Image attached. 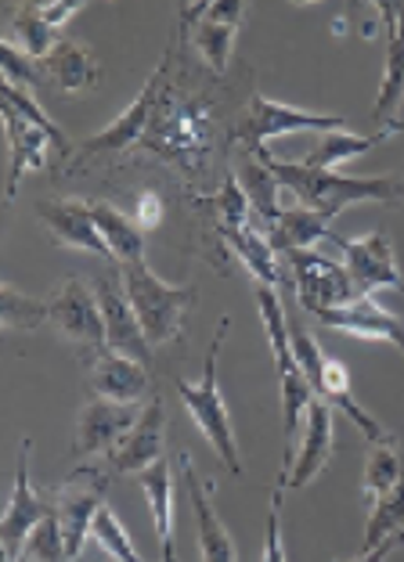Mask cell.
Returning <instances> with one entry per match:
<instances>
[{"mask_svg":"<svg viewBox=\"0 0 404 562\" xmlns=\"http://www.w3.org/2000/svg\"><path fill=\"white\" fill-rule=\"evenodd\" d=\"M249 156H257L263 166H268V170L278 177V184H282V191L296 195L300 206L325 216L328 224H333L347 206H354V202H386V206H394V202L404 199V177H397V173L344 177L336 170H307V166H300V162L278 159L271 148H257V151H249Z\"/></svg>","mask_w":404,"mask_h":562,"instance_id":"obj_2","label":"cell"},{"mask_svg":"<svg viewBox=\"0 0 404 562\" xmlns=\"http://www.w3.org/2000/svg\"><path fill=\"white\" fill-rule=\"evenodd\" d=\"M404 480V469H401V454H397V443L394 440H379L369 443V454H364V502L375 505L379 497L390 494Z\"/></svg>","mask_w":404,"mask_h":562,"instance_id":"obj_32","label":"cell"},{"mask_svg":"<svg viewBox=\"0 0 404 562\" xmlns=\"http://www.w3.org/2000/svg\"><path fill=\"white\" fill-rule=\"evenodd\" d=\"M282 257L289 263V271H293V289H296L300 311L318 317L325 311H339V306L361 300L344 263L328 260L314 249H289Z\"/></svg>","mask_w":404,"mask_h":562,"instance_id":"obj_11","label":"cell"},{"mask_svg":"<svg viewBox=\"0 0 404 562\" xmlns=\"http://www.w3.org/2000/svg\"><path fill=\"white\" fill-rule=\"evenodd\" d=\"M162 454H167V412H162L159 397H152L142 407L134 429L126 432V440L105 458V465L112 476H137L148 465H156Z\"/></svg>","mask_w":404,"mask_h":562,"instance_id":"obj_20","label":"cell"},{"mask_svg":"<svg viewBox=\"0 0 404 562\" xmlns=\"http://www.w3.org/2000/svg\"><path fill=\"white\" fill-rule=\"evenodd\" d=\"M120 271H123L126 296H131V306L152 347H162V342L181 336L184 314L192 311V303L199 300L195 285H170V281H162L145 260L123 263Z\"/></svg>","mask_w":404,"mask_h":562,"instance_id":"obj_4","label":"cell"},{"mask_svg":"<svg viewBox=\"0 0 404 562\" xmlns=\"http://www.w3.org/2000/svg\"><path fill=\"white\" fill-rule=\"evenodd\" d=\"M336 238L339 235H333L325 216H318L307 206H285L268 235V241L278 249V257L289 249H311V246H318V241H336Z\"/></svg>","mask_w":404,"mask_h":562,"instance_id":"obj_30","label":"cell"},{"mask_svg":"<svg viewBox=\"0 0 404 562\" xmlns=\"http://www.w3.org/2000/svg\"><path fill=\"white\" fill-rule=\"evenodd\" d=\"M15 11H19V15L11 19L8 44H15L25 58L47 61V58H50V50H55V47L61 44L58 30H55V25H47V22H44L41 8H36V4H19Z\"/></svg>","mask_w":404,"mask_h":562,"instance_id":"obj_31","label":"cell"},{"mask_svg":"<svg viewBox=\"0 0 404 562\" xmlns=\"http://www.w3.org/2000/svg\"><path fill=\"white\" fill-rule=\"evenodd\" d=\"M333 440H336V422H333V407L325 401H314L307 407V418H303V432L296 443V458L293 469L285 476V491H303L307 483L318 476L333 458Z\"/></svg>","mask_w":404,"mask_h":562,"instance_id":"obj_21","label":"cell"},{"mask_svg":"<svg viewBox=\"0 0 404 562\" xmlns=\"http://www.w3.org/2000/svg\"><path fill=\"white\" fill-rule=\"evenodd\" d=\"M83 364H87V382H91L94 397H101V401L145 407L152 397H156V393H152L148 368L142 361H134V357L105 350V353H98Z\"/></svg>","mask_w":404,"mask_h":562,"instance_id":"obj_19","label":"cell"},{"mask_svg":"<svg viewBox=\"0 0 404 562\" xmlns=\"http://www.w3.org/2000/svg\"><path fill=\"white\" fill-rule=\"evenodd\" d=\"M246 19L243 0H206V4L177 8V33H192V44L213 76H224L232 66L238 25Z\"/></svg>","mask_w":404,"mask_h":562,"instance_id":"obj_10","label":"cell"},{"mask_svg":"<svg viewBox=\"0 0 404 562\" xmlns=\"http://www.w3.org/2000/svg\"><path fill=\"white\" fill-rule=\"evenodd\" d=\"M91 538H94L101 548H105V555H109L112 562H145L142 555H137V548H134V541H131V533H126V527L120 522V516L112 513L109 505L98 513L94 527H91Z\"/></svg>","mask_w":404,"mask_h":562,"instance_id":"obj_37","label":"cell"},{"mask_svg":"<svg viewBox=\"0 0 404 562\" xmlns=\"http://www.w3.org/2000/svg\"><path fill=\"white\" fill-rule=\"evenodd\" d=\"M30 454H33V440H22L19 465H15V487H11L8 513L0 519V552H4V562H19L30 533L50 516V505L30 483Z\"/></svg>","mask_w":404,"mask_h":562,"instance_id":"obj_14","label":"cell"},{"mask_svg":"<svg viewBox=\"0 0 404 562\" xmlns=\"http://www.w3.org/2000/svg\"><path fill=\"white\" fill-rule=\"evenodd\" d=\"M339 252H344V267L358 289V296H372L379 289L404 292V278L397 271L394 241L386 232H369L361 238H336Z\"/></svg>","mask_w":404,"mask_h":562,"instance_id":"obj_13","label":"cell"},{"mask_svg":"<svg viewBox=\"0 0 404 562\" xmlns=\"http://www.w3.org/2000/svg\"><path fill=\"white\" fill-rule=\"evenodd\" d=\"M397 131H404V123H397Z\"/></svg>","mask_w":404,"mask_h":562,"instance_id":"obj_45","label":"cell"},{"mask_svg":"<svg viewBox=\"0 0 404 562\" xmlns=\"http://www.w3.org/2000/svg\"><path fill=\"white\" fill-rule=\"evenodd\" d=\"M227 331H232V317L224 314L221 322H217V331H213L206 364H202V379L199 382H188V379L177 375L173 379V390H177V397H181V404L188 407V415H192L195 429L210 440L213 451H217L224 469L232 472V476H243V458H238V440H235L232 412H227L224 393H221V379H217L221 347H224Z\"/></svg>","mask_w":404,"mask_h":562,"instance_id":"obj_3","label":"cell"},{"mask_svg":"<svg viewBox=\"0 0 404 562\" xmlns=\"http://www.w3.org/2000/svg\"><path fill=\"white\" fill-rule=\"evenodd\" d=\"M303 131L336 134V131H347V120L344 116H325V112H307V109H296V105H282V101L252 94L246 101L243 116L235 120L232 140L235 145H243L246 151H257V148H268L271 137L303 134Z\"/></svg>","mask_w":404,"mask_h":562,"instance_id":"obj_9","label":"cell"},{"mask_svg":"<svg viewBox=\"0 0 404 562\" xmlns=\"http://www.w3.org/2000/svg\"><path fill=\"white\" fill-rule=\"evenodd\" d=\"M170 66H173V41L167 47V55L159 58L156 72L148 76V83L142 87V91H137V98L131 101V105H126L123 116L112 120L105 131H98L94 137H87V140L76 145L72 159H80V162H76L72 170H80L83 162H91L98 156H116V151H126V148L142 145L148 123H152V116H156L159 101H162V94H167V87H170Z\"/></svg>","mask_w":404,"mask_h":562,"instance_id":"obj_6","label":"cell"},{"mask_svg":"<svg viewBox=\"0 0 404 562\" xmlns=\"http://www.w3.org/2000/svg\"><path fill=\"white\" fill-rule=\"evenodd\" d=\"M0 98H4L8 105L15 109V112H22V116L30 120L33 126H41V131H44V134L50 137V145L58 148V156H61V159H72L76 145H72L69 137H66V131H61V126H58L55 120H50V116H47V112H44L41 105H36L33 91H22V87H15V83H4V87H0Z\"/></svg>","mask_w":404,"mask_h":562,"instance_id":"obj_35","label":"cell"},{"mask_svg":"<svg viewBox=\"0 0 404 562\" xmlns=\"http://www.w3.org/2000/svg\"><path fill=\"white\" fill-rule=\"evenodd\" d=\"M0 112H4V134H8V148H11V170H8V191H4V199L11 202L19 195L25 177L44 170L47 148H55V145H50V137L41 131V126H33L22 112L11 109L8 101H0Z\"/></svg>","mask_w":404,"mask_h":562,"instance_id":"obj_23","label":"cell"},{"mask_svg":"<svg viewBox=\"0 0 404 562\" xmlns=\"http://www.w3.org/2000/svg\"><path fill=\"white\" fill-rule=\"evenodd\" d=\"M397 548H401V544H397V538H390V541H383L379 548H372V552H361L354 562H386L390 555L397 552Z\"/></svg>","mask_w":404,"mask_h":562,"instance_id":"obj_42","label":"cell"},{"mask_svg":"<svg viewBox=\"0 0 404 562\" xmlns=\"http://www.w3.org/2000/svg\"><path fill=\"white\" fill-rule=\"evenodd\" d=\"M318 325L344 331V336L354 339H369V342H390L404 353V317H394L390 311H383L372 296H361L339 311H325L318 314Z\"/></svg>","mask_w":404,"mask_h":562,"instance_id":"obj_22","label":"cell"},{"mask_svg":"<svg viewBox=\"0 0 404 562\" xmlns=\"http://www.w3.org/2000/svg\"><path fill=\"white\" fill-rule=\"evenodd\" d=\"M36 8H41L44 22H47V25H55V30H58L61 22H66L69 15H76V11L83 8V0H47V4H36Z\"/></svg>","mask_w":404,"mask_h":562,"instance_id":"obj_41","label":"cell"},{"mask_svg":"<svg viewBox=\"0 0 404 562\" xmlns=\"http://www.w3.org/2000/svg\"><path fill=\"white\" fill-rule=\"evenodd\" d=\"M47 322V300H33L19 292L11 281L0 285V325L8 331H33Z\"/></svg>","mask_w":404,"mask_h":562,"instance_id":"obj_34","label":"cell"},{"mask_svg":"<svg viewBox=\"0 0 404 562\" xmlns=\"http://www.w3.org/2000/svg\"><path fill=\"white\" fill-rule=\"evenodd\" d=\"M112 483L109 465L87 462L80 469H72L66 483L55 491V516L61 527V538H66V555L69 562L80 559L87 538H91V527L98 513L105 508V491Z\"/></svg>","mask_w":404,"mask_h":562,"instance_id":"obj_8","label":"cell"},{"mask_svg":"<svg viewBox=\"0 0 404 562\" xmlns=\"http://www.w3.org/2000/svg\"><path fill=\"white\" fill-rule=\"evenodd\" d=\"M289 336H293V353H296V364L303 379H307L311 393L318 401H325L328 407H339V412H347V418L354 422V426L361 429V437L369 443H379V440H390L386 429L379 426V422L364 412V407L354 401L350 393V375L347 368L336 361V357H325L318 342L311 339V331L303 328L293 314H289Z\"/></svg>","mask_w":404,"mask_h":562,"instance_id":"obj_5","label":"cell"},{"mask_svg":"<svg viewBox=\"0 0 404 562\" xmlns=\"http://www.w3.org/2000/svg\"><path fill=\"white\" fill-rule=\"evenodd\" d=\"M282 494L285 487L271 491V502H268V522H263V552H260V562H289V552H285V538H282Z\"/></svg>","mask_w":404,"mask_h":562,"instance_id":"obj_39","label":"cell"},{"mask_svg":"<svg viewBox=\"0 0 404 562\" xmlns=\"http://www.w3.org/2000/svg\"><path fill=\"white\" fill-rule=\"evenodd\" d=\"M159 562H177V559H159Z\"/></svg>","mask_w":404,"mask_h":562,"instance_id":"obj_44","label":"cell"},{"mask_svg":"<svg viewBox=\"0 0 404 562\" xmlns=\"http://www.w3.org/2000/svg\"><path fill=\"white\" fill-rule=\"evenodd\" d=\"M142 418V407L134 404H116V401H87L80 407V418H76V437H72V451L80 458H94V454H112L116 447L126 440V432L134 429V422Z\"/></svg>","mask_w":404,"mask_h":562,"instance_id":"obj_16","label":"cell"},{"mask_svg":"<svg viewBox=\"0 0 404 562\" xmlns=\"http://www.w3.org/2000/svg\"><path fill=\"white\" fill-rule=\"evenodd\" d=\"M91 213H94V224H98L101 238H105V246L112 252V260H116L120 267L145 260V232L134 224V216L120 213L105 199H91Z\"/></svg>","mask_w":404,"mask_h":562,"instance_id":"obj_27","label":"cell"},{"mask_svg":"<svg viewBox=\"0 0 404 562\" xmlns=\"http://www.w3.org/2000/svg\"><path fill=\"white\" fill-rule=\"evenodd\" d=\"M379 19L386 30V66H383V83H379L372 120L379 123V131L397 126V112L404 105V0H379L375 4Z\"/></svg>","mask_w":404,"mask_h":562,"instance_id":"obj_17","label":"cell"},{"mask_svg":"<svg viewBox=\"0 0 404 562\" xmlns=\"http://www.w3.org/2000/svg\"><path fill=\"white\" fill-rule=\"evenodd\" d=\"M397 126H386V131H375V134H350V131H336V134H325L318 140V148L303 151L300 166L307 170H336L339 162H350V159H361L364 151H372L383 145L386 137H394Z\"/></svg>","mask_w":404,"mask_h":562,"instance_id":"obj_29","label":"cell"},{"mask_svg":"<svg viewBox=\"0 0 404 562\" xmlns=\"http://www.w3.org/2000/svg\"><path fill=\"white\" fill-rule=\"evenodd\" d=\"M159 221H162V199H159V191H145V195H137L134 224L142 227V232H152V227H159Z\"/></svg>","mask_w":404,"mask_h":562,"instance_id":"obj_40","label":"cell"},{"mask_svg":"<svg viewBox=\"0 0 404 562\" xmlns=\"http://www.w3.org/2000/svg\"><path fill=\"white\" fill-rule=\"evenodd\" d=\"M238 184H243L246 199H249L252 227L268 238L271 227L278 224V216H282V210H285L282 206V184H278V177L257 156H249L243 170H238Z\"/></svg>","mask_w":404,"mask_h":562,"instance_id":"obj_26","label":"cell"},{"mask_svg":"<svg viewBox=\"0 0 404 562\" xmlns=\"http://www.w3.org/2000/svg\"><path fill=\"white\" fill-rule=\"evenodd\" d=\"M47 325L58 331L61 339L80 350L83 361L109 350L105 317H101V303L94 296V285L87 278H66L47 296Z\"/></svg>","mask_w":404,"mask_h":562,"instance_id":"obj_7","label":"cell"},{"mask_svg":"<svg viewBox=\"0 0 404 562\" xmlns=\"http://www.w3.org/2000/svg\"><path fill=\"white\" fill-rule=\"evenodd\" d=\"M94 296L101 303V317H105V336H109V350H116L123 357H134L142 361L145 368L152 364V342L145 336L142 322H137L131 296H126V285H123V271L120 267H109V271H98L94 274Z\"/></svg>","mask_w":404,"mask_h":562,"instance_id":"obj_12","label":"cell"},{"mask_svg":"<svg viewBox=\"0 0 404 562\" xmlns=\"http://www.w3.org/2000/svg\"><path fill=\"white\" fill-rule=\"evenodd\" d=\"M137 483L148 497L152 522H156V538H159V555L177 559L173 552V494H177V476L170 458L162 454L156 465H148L145 472H137Z\"/></svg>","mask_w":404,"mask_h":562,"instance_id":"obj_24","label":"cell"},{"mask_svg":"<svg viewBox=\"0 0 404 562\" xmlns=\"http://www.w3.org/2000/svg\"><path fill=\"white\" fill-rule=\"evenodd\" d=\"M47 80L66 94H83V91H94L98 80H101V66L94 58L91 47H83L80 41H61L50 58L41 61Z\"/></svg>","mask_w":404,"mask_h":562,"instance_id":"obj_25","label":"cell"},{"mask_svg":"<svg viewBox=\"0 0 404 562\" xmlns=\"http://www.w3.org/2000/svg\"><path fill=\"white\" fill-rule=\"evenodd\" d=\"M404 530V480L397 483L394 491L379 497L375 505H369V519H364V541L361 552H372L383 541L397 538Z\"/></svg>","mask_w":404,"mask_h":562,"instance_id":"obj_33","label":"cell"},{"mask_svg":"<svg viewBox=\"0 0 404 562\" xmlns=\"http://www.w3.org/2000/svg\"><path fill=\"white\" fill-rule=\"evenodd\" d=\"M199 206H213V210H217V227H232V232H238V227H252L249 199H246L243 184H238V173H232V170H227L217 195H202Z\"/></svg>","mask_w":404,"mask_h":562,"instance_id":"obj_36","label":"cell"},{"mask_svg":"<svg viewBox=\"0 0 404 562\" xmlns=\"http://www.w3.org/2000/svg\"><path fill=\"white\" fill-rule=\"evenodd\" d=\"M397 544H404V530H401V533H397Z\"/></svg>","mask_w":404,"mask_h":562,"instance_id":"obj_43","label":"cell"},{"mask_svg":"<svg viewBox=\"0 0 404 562\" xmlns=\"http://www.w3.org/2000/svg\"><path fill=\"white\" fill-rule=\"evenodd\" d=\"M217 238L224 241V249H232L238 263L252 274V281H263V285H282V271H278V249L263 238L257 227H217Z\"/></svg>","mask_w":404,"mask_h":562,"instance_id":"obj_28","label":"cell"},{"mask_svg":"<svg viewBox=\"0 0 404 562\" xmlns=\"http://www.w3.org/2000/svg\"><path fill=\"white\" fill-rule=\"evenodd\" d=\"M217 145V116L206 98L188 94L184 87H167L156 116H152L142 145L148 156L177 166L188 181L206 177V166Z\"/></svg>","mask_w":404,"mask_h":562,"instance_id":"obj_1","label":"cell"},{"mask_svg":"<svg viewBox=\"0 0 404 562\" xmlns=\"http://www.w3.org/2000/svg\"><path fill=\"white\" fill-rule=\"evenodd\" d=\"M19 562H69V555H66V538H61L55 505H50V516L30 533V541H25Z\"/></svg>","mask_w":404,"mask_h":562,"instance_id":"obj_38","label":"cell"},{"mask_svg":"<svg viewBox=\"0 0 404 562\" xmlns=\"http://www.w3.org/2000/svg\"><path fill=\"white\" fill-rule=\"evenodd\" d=\"M36 216H41V224L47 227V235L55 238L58 246L94 252V257L109 260L112 267H120L116 260H112L105 238H101V232H98L91 202H83V199H44V202H36Z\"/></svg>","mask_w":404,"mask_h":562,"instance_id":"obj_18","label":"cell"},{"mask_svg":"<svg viewBox=\"0 0 404 562\" xmlns=\"http://www.w3.org/2000/svg\"><path fill=\"white\" fill-rule=\"evenodd\" d=\"M177 465H181L188 505H192V516H195V538H199L202 562H238L232 530L224 527V519L217 516V508H213V483L199 476V469L188 451L177 454Z\"/></svg>","mask_w":404,"mask_h":562,"instance_id":"obj_15","label":"cell"}]
</instances>
